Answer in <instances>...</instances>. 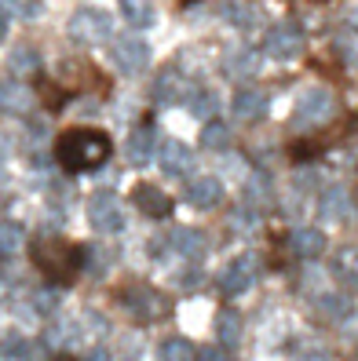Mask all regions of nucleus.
<instances>
[{
    "label": "nucleus",
    "mask_w": 358,
    "mask_h": 361,
    "mask_svg": "<svg viewBox=\"0 0 358 361\" xmlns=\"http://www.w3.org/2000/svg\"><path fill=\"white\" fill-rule=\"evenodd\" d=\"M110 157V135L99 128H70L55 142V161L62 172H95Z\"/></svg>",
    "instance_id": "nucleus-1"
},
{
    "label": "nucleus",
    "mask_w": 358,
    "mask_h": 361,
    "mask_svg": "<svg viewBox=\"0 0 358 361\" xmlns=\"http://www.w3.org/2000/svg\"><path fill=\"white\" fill-rule=\"evenodd\" d=\"M33 263L55 285H70L73 274L84 267V245H70L62 238H40L33 245Z\"/></svg>",
    "instance_id": "nucleus-2"
},
{
    "label": "nucleus",
    "mask_w": 358,
    "mask_h": 361,
    "mask_svg": "<svg viewBox=\"0 0 358 361\" xmlns=\"http://www.w3.org/2000/svg\"><path fill=\"white\" fill-rule=\"evenodd\" d=\"M66 30L77 44H102L114 37V15L102 8H77Z\"/></svg>",
    "instance_id": "nucleus-3"
},
{
    "label": "nucleus",
    "mask_w": 358,
    "mask_h": 361,
    "mask_svg": "<svg viewBox=\"0 0 358 361\" xmlns=\"http://www.w3.org/2000/svg\"><path fill=\"white\" fill-rule=\"evenodd\" d=\"M307 48V37L297 23H278V26H270L263 33V51L267 59H275V62H292V59H300Z\"/></svg>",
    "instance_id": "nucleus-4"
},
{
    "label": "nucleus",
    "mask_w": 358,
    "mask_h": 361,
    "mask_svg": "<svg viewBox=\"0 0 358 361\" xmlns=\"http://www.w3.org/2000/svg\"><path fill=\"white\" fill-rule=\"evenodd\" d=\"M329 114H333V95H329V88L314 84V88H307L297 99V110H292V128H297V132L318 128L322 121H329Z\"/></svg>",
    "instance_id": "nucleus-5"
},
{
    "label": "nucleus",
    "mask_w": 358,
    "mask_h": 361,
    "mask_svg": "<svg viewBox=\"0 0 358 361\" xmlns=\"http://www.w3.org/2000/svg\"><path fill=\"white\" fill-rule=\"evenodd\" d=\"M110 62L114 70L124 77H139L146 66H150V44L143 37H117L110 44Z\"/></svg>",
    "instance_id": "nucleus-6"
},
{
    "label": "nucleus",
    "mask_w": 358,
    "mask_h": 361,
    "mask_svg": "<svg viewBox=\"0 0 358 361\" xmlns=\"http://www.w3.org/2000/svg\"><path fill=\"white\" fill-rule=\"evenodd\" d=\"M84 216H88L92 230L99 233H121L124 230V212H121V201L117 194H107V190H99L84 201Z\"/></svg>",
    "instance_id": "nucleus-7"
},
{
    "label": "nucleus",
    "mask_w": 358,
    "mask_h": 361,
    "mask_svg": "<svg viewBox=\"0 0 358 361\" xmlns=\"http://www.w3.org/2000/svg\"><path fill=\"white\" fill-rule=\"evenodd\" d=\"M260 278V256H252V252H241L227 263V270L220 274V288L223 295H245L252 285Z\"/></svg>",
    "instance_id": "nucleus-8"
},
{
    "label": "nucleus",
    "mask_w": 358,
    "mask_h": 361,
    "mask_svg": "<svg viewBox=\"0 0 358 361\" xmlns=\"http://www.w3.org/2000/svg\"><path fill=\"white\" fill-rule=\"evenodd\" d=\"M150 95H154V102H161V106H179V102H191L194 84H191V77H186L183 70L165 66V70L157 73V80L150 84Z\"/></svg>",
    "instance_id": "nucleus-9"
},
{
    "label": "nucleus",
    "mask_w": 358,
    "mask_h": 361,
    "mask_svg": "<svg viewBox=\"0 0 358 361\" xmlns=\"http://www.w3.org/2000/svg\"><path fill=\"white\" fill-rule=\"evenodd\" d=\"M157 164H161L165 176L183 179V176L194 168V150H191L186 142H179V139H165V142L157 146Z\"/></svg>",
    "instance_id": "nucleus-10"
},
{
    "label": "nucleus",
    "mask_w": 358,
    "mask_h": 361,
    "mask_svg": "<svg viewBox=\"0 0 358 361\" xmlns=\"http://www.w3.org/2000/svg\"><path fill=\"white\" fill-rule=\"evenodd\" d=\"M124 307H129L139 322H157L165 314V300L154 292V288H143V285H132L124 292Z\"/></svg>",
    "instance_id": "nucleus-11"
},
{
    "label": "nucleus",
    "mask_w": 358,
    "mask_h": 361,
    "mask_svg": "<svg viewBox=\"0 0 358 361\" xmlns=\"http://www.w3.org/2000/svg\"><path fill=\"white\" fill-rule=\"evenodd\" d=\"M33 110V92L23 80H0V114L11 117H30Z\"/></svg>",
    "instance_id": "nucleus-12"
},
{
    "label": "nucleus",
    "mask_w": 358,
    "mask_h": 361,
    "mask_svg": "<svg viewBox=\"0 0 358 361\" xmlns=\"http://www.w3.org/2000/svg\"><path fill=\"white\" fill-rule=\"evenodd\" d=\"M132 201H136V208L146 212L150 219H165L168 212H172V197H168L161 186H154V183H139V186L132 190Z\"/></svg>",
    "instance_id": "nucleus-13"
},
{
    "label": "nucleus",
    "mask_w": 358,
    "mask_h": 361,
    "mask_svg": "<svg viewBox=\"0 0 358 361\" xmlns=\"http://www.w3.org/2000/svg\"><path fill=\"white\" fill-rule=\"evenodd\" d=\"M289 248H292V256H300V259H322L326 233L318 226H297L289 233Z\"/></svg>",
    "instance_id": "nucleus-14"
},
{
    "label": "nucleus",
    "mask_w": 358,
    "mask_h": 361,
    "mask_svg": "<svg viewBox=\"0 0 358 361\" xmlns=\"http://www.w3.org/2000/svg\"><path fill=\"white\" fill-rule=\"evenodd\" d=\"M220 15H223V23L234 26V30H256L263 23V11L256 4H249V0H223Z\"/></svg>",
    "instance_id": "nucleus-15"
},
{
    "label": "nucleus",
    "mask_w": 358,
    "mask_h": 361,
    "mask_svg": "<svg viewBox=\"0 0 358 361\" xmlns=\"http://www.w3.org/2000/svg\"><path fill=\"white\" fill-rule=\"evenodd\" d=\"M186 201H191L194 208H201V212L216 208L223 201V183L216 176H198V179H191V186H186Z\"/></svg>",
    "instance_id": "nucleus-16"
},
{
    "label": "nucleus",
    "mask_w": 358,
    "mask_h": 361,
    "mask_svg": "<svg viewBox=\"0 0 358 361\" xmlns=\"http://www.w3.org/2000/svg\"><path fill=\"white\" fill-rule=\"evenodd\" d=\"M263 66V55L256 48H238V51H230L223 59V73L227 77H234V80H249V77H256Z\"/></svg>",
    "instance_id": "nucleus-17"
},
{
    "label": "nucleus",
    "mask_w": 358,
    "mask_h": 361,
    "mask_svg": "<svg viewBox=\"0 0 358 361\" xmlns=\"http://www.w3.org/2000/svg\"><path fill=\"white\" fill-rule=\"evenodd\" d=\"M168 245H172V252L183 256V259H198V256H205V248H208L205 233L194 230V226H176L172 233H168Z\"/></svg>",
    "instance_id": "nucleus-18"
},
{
    "label": "nucleus",
    "mask_w": 358,
    "mask_h": 361,
    "mask_svg": "<svg viewBox=\"0 0 358 361\" xmlns=\"http://www.w3.org/2000/svg\"><path fill=\"white\" fill-rule=\"evenodd\" d=\"M230 110H234L238 121L252 124V121L267 117V95L256 92V88H241V92H234V102H230Z\"/></svg>",
    "instance_id": "nucleus-19"
},
{
    "label": "nucleus",
    "mask_w": 358,
    "mask_h": 361,
    "mask_svg": "<svg viewBox=\"0 0 358 361\" xmlns=\"http://www.w3.org/2000/svg\"><path fill=\"white\" fill-rule=\"evenodd\" d=\"M351 212V194L344 186H329L318 194V219L322 223H336V219H344Z\"/></svg>",
    "instance_id": "nucleus-20"
},
{
    "label": "nucleus",
    "mask_w": 358,
    "mask_h": 361,
    "mask_svg": "<svg viewBox=\"0 0 358 361\" xmlns=\"http://www.w3.org/2000/svg\"><path fill=\"white\" fill-rule=\"evenodd\" d=\"M44 343H48V347H55V350L77 347V343H80V325L73 322V317L55 314V317H52V325H48V332H44Z\"/></svg>",
    "instance_id": "nucleus-21"
},
{
    "label": "nucleus",
    "mask_w": 358,
    "mask_h": 361,
    "mask_svg": "<svg viewBox=\"0 0 358 361\" xmlns=\"http://www.w3.org/2000/svg\"><path fill=\"white\" fill-rule=\"evenodd\" d=\"M124 157H129V164H136V168H146L154 161V132L146 128V124L129 135V142H124Z\"/></svg>",
    "instance_id": "nucleus-22"
},
{
    "label": "nucleus",
    "mask_w": 358,
    "mask_h": 361,
    "mask_svg": "<svg viewBox=\"0 0 358 361\" xmlns=\"http://www.w3.org/2000/svg\"><path fill=\"white\" fill-rule=\"evenodd\" d=\"M44 354V347L33 343V339H23L15 332H4L0 336V357H11V361H37Z\"/></svg>",
    "instance_id": "nucleus-23"
},
{
    "label": "nucleus",
    "mask_w": 358,
    "mask_h": 361,
    "mask_svg": "<svg viewBox=\"0 0 358 361\" xmlns=\"http://www.w3.org/2000/svg\"><path fill=\"white\" fill-rule=\"evenodd\" d=\"M121 18L132 30H150L157 23V11H154L150 0H121Z\"/></svg>",
    "instance_id": "nucleus-24"
},
{
    "label": "nucleus",
    "mask_w": 358,
    "mask_h": 361,
    "mask_svg": "<svg viewBox=\"0 0 358 361\" xmlns=\"http://www.w3.org/2000/svg\"><path fill=\"white\" fill-rule=\"evenodd\" d=\"M59 303H62V292L55 288V285H44V288H33L30 292V310L37 314V317H52L59 314Z\"/></svg>",
    "instance_id": "nucleus-25"
},
{
    "label": "nucleus",
    "mask_w": 358,
    "mask_h": 361,
    "mask_svg": "<svg viewBox=\"0 0 358 361\" xmlns=\"http://www.w3.org/2000/svg\"><path fill=\"white\" fill-rule=\"evenodd\" d=\"M216 339H220L223 347H238V339H241V314L238 310L223 307L216 314Z\"/></svg>",
    "instance_id": "nucleus-26"
},
{
    "label": "nucleus",
    "mask_w": 358,
    "mask_h": 361,
    "mask_svg": "<svg viewBox=\"0 0 358 361\" xmlns=\"http://www.w3.org/2000/svg\"><path fill=\"white\" fill-rule=\"evenodd\" d=\"M26 248V226L0 219V256H15V252Z\"/></svg>",
    "instance_id": "nucleus-27"
},
{
    "label": "nucleus",
    "mask_w": 358,
    "mask_h": 361,
    "mask_svg": "<svg viewBox=\"0 0 358 361\" xmlns=\"http://www.w3.org/2000/svg\"><path fill=\"white\" fill-rule=\"evenodd\" d=\"M8 70H11L15 77H30V73H37V70H40V51L30 48V44L15 48V51L8 55Z\"/></svg>",
    "instance_id": "nucleus-28"
},
{
    "label": "nucleus",
    "mask_w": 358,
    "mask_h": 361,
    "mask_svg": "<svg viewBox=\"0 0 358 361\" xmlns=\"http://www.w3.org/2000/svg\"><path fill=\"white\" fill-rule=\"evenodd\" d=\"M0 11L8 18H23V23H33L44 11V0H0Z\"/></svg>",
    "instance_id": "nucleus-29"
},
{
    "label": "nucleus",
    "mask_w": 358,
    "mask_h": 361,
    "mask_svg": "<svg viewBox=\"0 0 358 361\" xmlns=\"http://www.w3.org/2000/svg\"><path fill=\"white\" fill-rule=\"evenodd\" d=\"M201 146L205 150H227L230 146V128L223 121H205L201 124Z\"/></svg>",
    "instance_id": "nucleus-30"
},
{
    "label": "nucleus",
    "mask_w": 358,
    "mask_h": 361,
    "mask_svg": "<svg viewBox=\"0 0 358 361\" xmlns=\"http://www.w3.org/2000/svg\"><path fill=\"white\" fill-rule=\"evenodd\" d=\"M161 361H194V347H191V339H183V336H172V339H165L161 343Z\"/></svg>",
    "instance_id": "nucleus-31"
},
{
    "label": "nucleus",
    "mask_w": 358,
    "mask_h": 361,
    "mask_svg": "<svg viewBox=\"0 0 358 361\" xmlns=\"http://www.w3.org/2000/svg\"><path fill=\"white\" fill-rule=\"evenodd\" d=\"M191 110H194V117H201V121H216L220 95H216V92H194V95H191Z\"/></svg>",
    "instance_id": "nucleus-32"
},
{
    "label": "nucleus",
    "mask_w": 358,
    "mask_h": 361,
    "mask_svg": "<svg viewBox=\"0 0 358 361\" xmlns=\"http://www.w3.org/2000/svg\"><path fill=\"white\" fill-rule=\"evenodd\" d=\"M230 226H234L238 233H252L260 226V219H256V212H252V208H238L234 216H230Z\"/></svg>",
    "instance_id": "nucleus-33"
},
{
    "label": "nucleus",
    "mask_w": 358,
    "mask_h": 361,
    "mask_svg": "<svg viewBox=\"0 0 358 361\" xmlns=\"http://www.w3.org/2000/svg\"><path fill=\"white\" fill-rule=\"evenodd\" d=\"M318 310H326L329 317H344V295H326L318 303Z\"/></svg>",
    "instance_id": "nucleus-34"
},
{
    "label": "nucleus",
    "mask_w": 358,
    "mask_h": 361,
    "mask_svg": "<svg viewBox=\"0 0 358 361\" xmlns=\"http://www.w3.org/2000/svg\"><path fill=\"white\" fill-rule=\"evenodd\" d=\"M40 92H44V102H48V110H59V106L66 102V92H55L52 84H44V88H40Z\"/></svg>",
    "instance_id": "nucleus-35"
},
{
    "label": "nucleus",
    "mask_w": 358,
    "mask_h": 361,
    "mask_svg": "<svg viewBox=\"0 0 358 361\" xmlns=\"http://www.w3.org/2000/svg\"><path fill=\"white\" fill-rule=\"evenodd\" d=\"M297 357H300V361H333V357H329V354H326L322 347H311V350H297Z\"/></svg>",
    "instance_id": "nucleus-36"
},
{
    "label": "nucleus",
    "mask_w": 358,
    "mask_h": 361,
    "mask_svg": "<svg viewBox=\"0 0 358 361\" xmlns=\"http://www.w3.org/2000/svg\"><path fill=\"white\" fill-rule=\"evenodd\" d=\"M194 357H198V361H230L220 347H205V350H201V354H194Z\"/></svg>",
    "instance_id": "nucleus-37"
},
{
    "label": "nucleus",
    "mask_w": 358,
    "mask_h": 361,
    "mask_svg": "<svg viewBox=\"0 0 358 361\" xmlns=\"http://www.w3.org/2000/svg\"><path fill=\"white\" fill-rule=\"evenodd\" d=\"M11 157V135L8 132H0V161Z\"/></svg>",
    "instance_id": "nucleus-38"
},
{
    "label": "nucleus",
    "mask_w": 358,
    "mask_h": 361,
    "mask_svg": "<svg viewBox=\"0 0 358 361\" xmlns=\"http://www.w3.org/2000/svg\"><path fill=\"white\" fill-rule=\"evenodd\" d=\"M84 361H110V354L102 347H88V357H84Z\"/></svg>",
    "instance_id": "nucleus-39"
},
{
    "label": "nucleus",
    "mask_w": 358,
    "mask_h": 361,
    "mask_svg": "<svg viewBox=\"0 0 358 361\" xmlns=\"http://www.w3.org/2000/svg\"><path fill=\"white\" fill-rule=\"evenodd\" d=\"M4 40H8V15L0 11V44H4Z\"/></svg>",
    "instance_id": "nucleus-40"
},
{
    "label": "nucleus",
    "mask_w": 358,
    "mask_h": 361,
    "mask_svg": "<svg viewBox=\"0 0 358 361\" xmlns=\"http://www.w3.org/2000/svg\"><path fill=\"white\" fill-rule=\"evenodd\" d=\"M55 361H77V357H70V354H59Z\"/></svg>",
    "instance_id": "nucleus-41"
}]
</instances>
